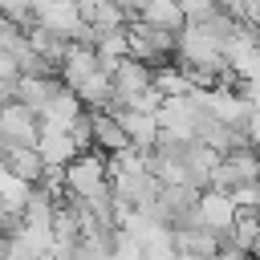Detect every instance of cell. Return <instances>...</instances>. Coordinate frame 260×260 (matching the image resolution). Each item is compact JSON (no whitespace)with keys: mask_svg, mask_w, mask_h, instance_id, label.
<instances>
[{"mask_svg":"<svg viewBox=\"0 0 260 260\" xmlns=\"http://www.w3.org/2000/svg\"><path fill=\"white\" fill-rule=\"evenodd\" d=\"M77 4H85V0H77Z\"/></svg>","mask_w":260,"mask_h":260,"instance_id":"cell-18","label":"cell"},{"mask_svg":"<svg viewBox=\"0 0 260 260\" xmlns=\"http://www.w3.org/2000/svg\"><path fill=\"white\" fill-rule=\"evenodd\" d=\"M32 24L57 32V37H65V41H77L81 28H85L77 0H45V4H37V8H32Z\"/></svg>","mask_w":260,"mask_h":260,"instance_id":"cell-7","label":"cell"},{"mask_svg":"<svg viewBox=\"0 0 260 260\" xmlns=\"http://www.w3.org/2000/svg\"><path fill=\"white\" fill-rule=\"evenodd\" d=\"M179 8L187 20H211L219 12V0H179Z\"/></svg>","mask_w":260,"mask_h":260,"instance_id":"cell-16","label":"cell"},{"mask_svg":"<svg viewBox=\"0 0 260 260\" xmlns=\"http://www.w3.org/2000/svg\"><path fill=\"white\" fill-rule=\"evenodd\" d=\"M191 219L203 223V228H211V232H219V236H228L232 223H236V203H232V195L223 187H203L199 199H195Z\"/></svg>","mask_w":260,"mask_h":260,"instance_id":"cell-6","label":"cell"},{"mask_svg":"<svg viewBox=\"0 0 260 260\" xmlns=\"http://www.w3.org/2000/svg\"><path fill=\"white\" fill-rule=\"evenodd\" d=\"M57 85H61V77H57V73H20V77L12 81V98H16V102H24L28 110H41Z\"/></svg>","mask_w":260,"mask_h":260,"instance_id":"cell-13","label":"cell"},{"mask_svg":"<svg viewBox=\"0 0 260 260\" xmlns=\"http://www.w3.org/2000/svg\"><path fill=\"white\" fill-rule=\"evenodd\" d=\"M248 252H252V260H260V228H256V236H252V248H248Z\"/></svg>","mask_w":260,"mask_h":260,"instance_id":"cell-17","label":"cell"},{"mask_svg":"<svg viewBox=\"0 0 260 260\" xmlns=\"http://www.w3.org/2000/svg\"><path fill=\"white\" fill-rule=\"evenodd\" d=\"M89 138H93V146H98L102 154L130 146V138H126L118 114H110V110H89Z\"/></svg>","mask_w":260,"mask_h":260,"instance_id":"cell-12","label":"cell"},{"mask_svg":"<svg viewBox=\"0 0 260 260\" xmlns=\"http://www.w3.org/2000/svg\"><path fill=\"white\" fill-rule=\"evenodd\" d=\"M77 138L65 130V126H41V138H37V154L45 167H65L73 154H77Z\"/></svg>","mask_w":260,"mask_h":260,"instance_id":"cell-10","label":"cell"},{"mask_svg":"<svg viewBox=\"0 0 260 260\" xmlns=\"http://www.w3.org/2000/svg\"><path fill=\"white\" fill-rule=\"evenodd\" d=\"M110 114H118L130 146H138V150H154V146H158V118H154V114L134 110V106H114Z\"/></svg>","mask_w":260,"mask_h":260,"instance_id":"cell-9","label":"cell"},{"mask_svg":"<svg viewBox=\"0 0 260 260\" xmlns=\"http://www.w3.org/2000/svg\"><path fill=\"white\" fill-rule=\"evenodd\" d=\"M236 183H260V150L256 146H232L219 154V167L211 175V187H236Z\"/></svg>","mask_w":260,"mask_h":260,"instance_id":"cell-3","label":"cell"},{"mask_svg":"<svg viewBox=\"0 0 260 260\" xmlns=\"http://www.w3.org/2000/svg\"><path fill=\"white\" fill-rule=\"evenodd\" d=\"M4 167H8L16 179H24V183H37V179H41V171H45V162H41L37 146H16V142H8V146H4Z\"/></svg>","mask_w":260,"mask_h":260,"instance_id":"cell-15","label":"cell"},{"mask_svg":"<svg viewBox=\"0 0 260 260\" xmlns=\"http://www.w3.org/2000/svg\"><path fill=\"white\" fill-rule=\"evenodd\" d=\"M0 138H4V146H8V142H16V146H37V138H41V118H37V110H28V106L16 102V98L0 102Z\"/></svg>","mask_w":260,"mask_h":260,"instance_id":"cell-4","label":"cell"},{"mask_svg":"<svg viewBox=\"0 0 260 260\" xmlns=\"http://www.w3.org/2000/svg\"><path fill=\"white\" fill-rule=\"evenodd\" d=\"M65 191L73 199H89V195H102L110 191V162L98 146L89 150H77L69 162H65Z\"/></svg>","mask_w":260,"mask_h":260,"instance_id":"cell-1","label":"cell"},{"mask_svg":"<svg viewBox=\"0 0 260 260\" xmlns=\"http://www.w3.org/2000/svg\"><path fill=\"white\" fill-rule=\"evenodd\" d=\"M102 61H98V53H93V45L89 41H69L65 45V57H61V65H57V77L65 81V85H73V81H81L85 73H93Z\"/></svg>","mask_w":260,"mask_h":260,"instance_id":"cell-11","label":"cell"},{"mask_svg":"<svg viewBox=\"0 0 260 260\" xmlns=\"http://www.w3.org/2000/svg\"><path fill=\"white\" fill-rule=\"evenodd\" d=\"M110 81H114V102H110V110H114V106H130V98H138L142 89L154 85V65H146V61H138V57H122V61L110 69Z\"/></svg>","mask_w":260,"mask_h":260,"instance_id":"cell-5","label":"cell"},{"mask_svg":"<svg viewBox=\"0 0 260 260\" xmlns=\"http://www.w3.org/2000/svg\"><path fill=\"white\" fill-rule=\"evenodd\" d=\"M126 32H130V57H138L146 65H162V61L175 57V32L154 28V24L138 20V16L126 20Z\"/></svg>","mask_w":260,"mask_h":260,"instance_id":"cell-2","label":"cell"},{"mask_svg":"<svg viewBox=\"0 0 260 260\" xmlns=\"http://www.w3.org/2000/svg\"><path fill=\"white\" fill-rule=\"evenodd\" d=\"M134 16L146 20V24H154V28H167V32H179L187 24L179 0H134Z\"/></svg>","mask_w":260,"mask_h":260,"instance_id":"cell-14","label":"cell"},{"mask_svg":"<svg viewBox=\"0 0 260 260\" xmlns=\"http://www.w3.org/2000/svg\"><path fill=\"white\" fill-rule=\"evenodd\" d=\"M37 118H41V126H65V130H69L77 118H85V106H81V98L61 81V85L49 93V102L37 110Z\"/></svg>","mask_w":260,"mask_h":260,"instance_id":"cell-8","label":"cell"}]
</instances>
